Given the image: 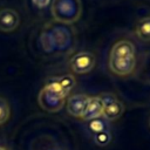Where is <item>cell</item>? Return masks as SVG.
Returning <instances> with one entry per match:
<instances>
[{
	"mask_svg": "<svg viewBox=\"0 0 150 150\" xmlns=\"http://www.w3.org/2000/svg\"><path fill=\"white\" fill-rule=\"evenodd\" d=\"M0 150H6L5 148H2V146H0Z\"/></svg>",
	"mask_w": 150,
	"mask_h": 150,
	"instance_id": "cell-17",
	"label": "cell"
},
{
	"mask_svg": "<svg viewBox=\"0 0 150 150\" xmlns=\"http://www.w3.org/2000/svg\"><path fill=\"white\" fill-rule=\"evenodd\" d=\"M95 56L90 52H80L70 59V68L75 74H86L95 66Z\"/></svg>",
	"mask_w": 150,
	"mask_h": 150,
	"instance_id": "cell-5",
	"label": "cell"
},
{
	"mask_svg": "<svg viewBox=\"0 0 150 150\" xmlns=\"http://www.w3.org/2000/svg\"><path fill=\"white\" fill-rule=\"evenodd\" d=\"M9 115H11V109L7 100L0 97V125L8 121Z\"/></svg>",
	"mask_w": 150,
	"mask_h": 150,
	"instance_id": "cell-13",
	"label": "cell"
},
{
	"mask_svg": "<svg viewBox=\"0 0 150 150\" xmlns=\"http://www.w3.org/2000/svg\"><path fill=\"white\" fill-rule=\"evenodd\" d=\"M67 96L68 94L62 89L55 77L48 81L46 86L40 90L38 102L43 110L48 112H56L64 105Z\"/></svg>",
	"mask_w": 150,
	"mask_h": 150,
	"instance_id": "cell-2",
	"label": "cell"
},
{
	"mask_svg": "<svg viewBox=\"0 0 150 150\" xmlns=\"http://www.w3.org/2000/svg\"><path fill=\"white\" fill-rule=\"evenodd\" d=\"M50 150H61V149H59V148H53V149H50Z\"/></svg>",
	"mask_w": 150,
	"mask_h": 150,
	"instance_id": "cell-16",
	"label": "cell"
},
{
	"mask_svg": "<svg viewBox=\"0 0 150 150\" xmlns=\"http://www.w3.org/2000/svg\"><path fill=\"white\" fill-rule=\"evenodd\" d=\"M20 16L16 11L12 8H4L0 11V30L13 32L18 28Z\"/></svg>",
	"mask_w": 150,
	"mask_h": 150,
	"instance_id": "cell-8",
	"label": "cell"
},
{
	"mask_svg": "<svg viewBox=\"0 0 150 150\" xmlns=\"http://www.w3.org/2000/svg\"><path fill=\"white\" fill-rule=\"evenodd\" d=\"M88 95L86 94H75L71 95L70 97H68L67 100V111L69 115L74 116V117H82L86 107L88 104L89 101Z\"/></svg>",
	"mask_w": 150,
	"mask_h": 150,
	"instance_id": "cell-7",
	"label": "cell"
},
{
	"mask_svg": "<svg viewBox=\"0 0 150 150\" xmlns=\"http://www.w3.org/2000/svg\"><path fill=\"white\" fill-rule=\"evenodd\" d=\"M135 33L139 40L150 41V16H145L138 21Z\"/></svg>",
	"mask_w": 150,
	"mask_h": 150,
	"instance_id": "cell-10",
	"label": "cell"
},
{
	"mask_svg": "<svg viewBox=\"0 0 150 150\" xmlns=\"http://www.w3.org/2000/svg\"><path fill=\"white\" fill-rule=\"evenodd\" d=\"M102 111H103V103H102L100 96H90L88 104L86 107V110L81 118L84 121H91L94 118L101 117Z\"/></svg>",
	"mask_w": 150,
	"mask_h": 150,
	"instance_id": "cell-9",
	"label": "cell"
},
{
	"mask_svg": "<svg viewBox=\"0 0 150 150\" xmlns=\"http://www.w3.org/2000/svg\"><path fill=\"white\" fill-rule=\"evenodd\" d=\"M50 12L55 21L63 25H71L82 14V2L81 0H53Z\"/></svg>",
	"mask_w": 150,
	"mask_h": 150,
	"instance_id": "cell-3",
	"label": "cell"
},
{
	"mask_svg": "<svg viewBox=\"0 0 150 150\" xmlns=\"http://www.w3.org/2000/svg\"><path fill=\"white\" fill-rule=\"evenodd\" d=\"M98 96L103 103V111H102L101 117H103L104 120L109 122V121H115L122 116L124 111V105L121 101L116 98L114 94L103 93Z\"/></svg>",
	"mask_w": 150,
	"mask_h": 150,
	"instance_id": "cell-4",
	"label": "cell"
},
{
	"mask_svg": "<svg viewBox=\"0 0 150 150\" xmlns=\"http://www.w3.org/2000/svg\"><path fill=\"white\" fill-rule=\"evenodd\" d=\"M54 43V48L57 50H64L70 46L73 34L64 26H50L47 28Z\"/></svg>",
	"mask_w": 150,
	"mask_h": 150,
	"instance_id": "cell-6",
	"label": "cell"
},
{
	"mask_svg": "<svg viewBox=\"0 0 150 150\" xmlns=\"http://www.w3.org/2000/svg\"><path fill=\"white\" fill-rule=\"evenodd\" d=\"M149 127H150V118H149Z\"/></svg>",
	"mask_w": 150,
	"mask_h": 150,
	"instance_id": "cell-18",
	"label": "cell"
},
{
	"mask_svg": "<svg viewBox=\"0 0 150 150\" xmlns=\"http://www.w3.org/2000/svg\"><path fill=\"white\" fill-rule=\"evenodd\" d=\"M32 1H33L34 6H36L38 8H45L50 2V0H32Z\"/></svg>",
	"mask_w": 150,
	"mask_h": 150,
	"instance_id": "cell-15",
	"label": "cell"
},
{
	"mask_svg": "<svg viewBox=\"0 0 150 150\" xmlns=\"http://www.w3.org/2000/svg\"><path fill=\"white\" fill-rule=\"evenodd\" d=\"M88 129L91 131L93 135L101 132V131L110 130L108 121L104 120L103 117H97V118H94L91 121H88Z\"/></svg>",
	"mask_w": 150,
	"mask_h": 150,
	"instance_id": "cell-11",
	"label": "cell"
},
{
	"mask_svg": "<svg viewBox=\"0 0 150 150\" xmlns=\"http://www.w3.org/2000/svg\"><path fill=\"white\" fill-rule=\"evenodd\" d=\"M40 40H41V45H42V47H43V49L46 52H53V50H55L54 43H53V40L50 38V34H49L48 29H45L42 32Z\"/></svg>",
	"mask_w": 150,
	"mask_h": 150,
	"instance_id": "cell-14",
	"label": "cell"
},
{
	"mask_svg": "<svg viewBox=\"0 0 150 150\" xmlns=\"http://www.w3.org/2000/svg\"><path fill=\"white\" fill-rule=\"evenodd\" d=\"M109 69L117 76L130 75L136 67V50L129 40L117 41L109 53Z\"/></svg>",
	"mask_w": 150,
	"mask_h": 150,
	"instance_id": "cell-1",
	"label": "cell"
},
{
	"mask_svg": "<svg viewBox=\"0 0 150 150\" xmlns=\"http://www.w3.org/2000/svg\"><path fill=\"white\" fill-rule=\"evenodd\" d=\"M94 142L96 145L98 146H105L110 143L111 141V134L110 130H105V131H101L97 134H94Z\"/></svg>",
	"mask_w": 150,
	"mask_h": 150,
	"instance_id": "cell-12",
	"label": "cell"
}]
</instances>
